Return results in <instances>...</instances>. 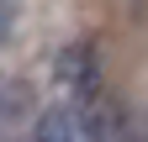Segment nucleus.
<instances>
[{
	"mask_svg": "<svg viewBox=\"0 0 148 142\" xmlns=\"http://www.w3.org/2000/svg\"><path fill=\"white\" fill-rule=\"evenodd\" d=\"M37 142H111V121L90 100H69L37 121Z\"/></svg>",
	"mask_w": 148,
	"mask_h": 142,
	"instance_id": "obj_1",
	"label": "nucleus"
},
{
	"mask_svg": "<svg viewBox=\"0 0 148 142\" xmlns=\"http://www.w3.org/2000/svg\"><path fill=\"white\" fill-rule=\"evenodd\" d=\"M5 32H11V5L0 0V42H5Z\"/></svg>",
	"mask_w": 148,
	"mask_h": 142,
	"instance_id": "obj_2",
	"label": "nucleus"
}]
</instances>
